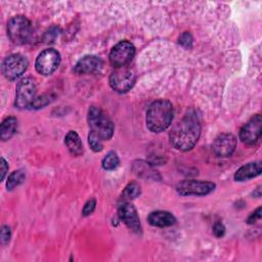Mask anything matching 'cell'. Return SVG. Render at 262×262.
<instances>
[{
	"label": "cell",
	"instance_id": "cell-21",
	"mask_svg": "<svg viewBox=\"0 0 262 262\" xmlns=\"http://www.w3.org/2000/svg\"><path fill=\"white\" fill-rule=\"evenodd\" d=\"M139 194H140L139 184L136 182H131L125 187L121 199H122V201H130V200L135 199Z\"/></svg>",
	"mask_w": 262,
	"mask_h": 262
},
{
	"label": "cell",
	"instance_id": "cell-4",
	"mask_svg": "<svg viewBox=\"0 0 262 262\" xmlns=\"http://www.w3.org/2000/svg\"><path fill=\"white\" fill-rule=\"evenodd\" d=\"M7 35L14 44H25L32 35L31 21L24 15H16L9 19L7 24Z\"/></svg>",
	"mask_w": 262,
	"mask_h": 262
},
{
	"label": "cell",
	"instance_id": "cell-15",
	"mask_svg": "<svg viewBox=\"0 0 262 262\" xmlns=\"http://www.w3.org/2000/svg\"><path fill=\"white\" fill-rule=\"evenodd\" d=\"M261 163L258 162H252L248 163L244 166H242L234 174V180L235 181H247L254 177H257L261 174Z\"/></svg>",
	"mask_w": 262,
	"mask_h": 262
},
{
	"label": "cell",
	"instance_id": "cell-20",
	"mask_svg": "<svg viewBox=\"0 0 262 262\" xmlns=\"http://www.w3.org/2000/svg\"><path fill=\"white\" fill-rule=\"evenodd\" d=\"M119 163H120V160H119V157L118 155L115 152V151H108L104 158L102 159V168L104 170H107V171H111V170H115L118 166H119Z\"/></svg>",
	"mask_w": 262,
	"mask_h": 262
},
{
	"label": "cell",
	"instance_id": "cell-28",
	"mask_svg": "<svg viewBox=\"0 0 262 262\" xmlns=\"http://www.w3.org/2000/svg\"><path fill=\"white\" fill-rule=\"evenodd\" d=\"M213 233L216 237H222L225 233V226L221 222H216L213 226Z\"/></svg>",
	"mask_w": 262,
	"mask_h": 262
},
{
	"label": "cell",
	"instance_id": "cell-14",
	"mask_svg": "<svg viewBox=\"0 0 262 262\" xmlns=\"http://www.w3.org/2000/svg\"><path fill=\"white\" fill-rule=\"evenodd\" d=\"M102 64L103 62L100 57L96 55H85L77 61L74 71L77 74H92L99 72Z\"/></svg>",
	"mask_w": 262,
	"mask_h": 262
},
{
	"label": "cell",
	"instance_id": "cell-22",
	"mask_svg": "<svg viewBox=\"0 0 262 262\" xmlns=\"http://www.w3.org/2000/svg\"><path fill=\"white\" fill-rule=\"evenodd\" d=\"M88 143L93 151L98 152V151H101L103 148L102 139L92 131H90L88 134Z\"/></svg>",
	"mask_w": 262,
	"mask_h": 262
},
{
	"label": "cell",
	"instance_id": "cell-8",
	"mask_svg": "<svg viewBox=\"0 0 262 262\" xmlns=\"http://www.w3.org/2000/svg\"><path fill=\"white\" fill-rule=\"evenodd\" d=\"M60 63V54L53 48H48L39 53L36 58V71L44 76L51 75Z\"/></svg>",
	"mask_w": 262,
	"mask_h": 262
},
{
	"label": "cell",
	"instance_id": "cell-11",
	"mask_svg": "<svg viewBox=\"0 0 262 262\" xmlns=\"http://www.w3.org/2000/svg\"><path fill=\"white\" fill-rule=\"evenodd\" d=\"M118 216L133 232L141 233V223L135 207L129 201H121L118 207Z\"/></svg>",
	"mask_w": 262,
	"mask_h": 262
},
{
	"label": "cell",
	"instance_id": "cell-9",
	"mask_svg": "<svg viewBox=\"0 0 262 262\" xmlns=\"http://www.w3.org/2000/svg\"><path fill=\"white\" fill-rule=\"evenodd\" d=\"M214 189L215 183L193 179L182 180L176 185V190L180 195H206Z\"/></svg>",
	"mask_w": 262,
	"mask_h": 262
},
{
	"label": "cell",
	"instance_id": "cell-24",
	"mask_svg": "<svg viewBox=\"0 0 262 262\" xmlns=\"http://www.w3.org/2000/svg\"><path fill=\"white\" fill-rule=\"evenodd\" d=\"M95 205H96V202L95 200H89L85 205H84V208L82 210V215L83 216H88L90 214L93 213V211L95 210Z\"/></svg>",
	"mask_w": 262,
	"mask_h": 262
},
{
	"label": "cell",
	"instance_id": "cell-3",
	"mask_svg": "<svg viewBox=\"0 0 262 262\" xmlns=\"http://www.w3.org/2000/svg\"><path fill=\"white\" fill-rule=\"evenodd\" d=\"M88 125L90 131L98 135L102 140H110L114 134V123L107 115L97 106H90L88 110Z\"/></svg>",
	"mask_w": 262,
	"mask_h": 262
},
{
	"label": "cell",
	"instance_id": "cell-18",
	"mask_svg": "<svg viewBox=\"0 0 262 262\" xmlns=\"http://www.w3.org/2000/svg\"><path fill=\"white\" fill-rule=\"evenodd\" d=\"M17 130V119L15 117H7L0 126V138L2 141L10 139Z\"/></svg>",
	"mask_w": 262,
	"mask_h": 262
},
{
	"label": "cell",
	"instance_id": "cell-30",
	"mask_svg": "<svg viewBox=\"0 0 262 262\" xmlns=\"http://www.w3.org/2000/svg\"><path fill=\"white\" fill-rule=\"evenodd\" d=\"M7 171H8V164L4 158H1V180L4 179Z\"/></svg>",
	"mask_w": 262,
	"mask_h": 262
},
{
	"label": "cell",
	"instance_id": "cell-1",
	"mask_svg": "<svg viewBox=\"0 0 262 262\" xmlns=\"http://www.w3.org/2000/svg\"><path fill=\"white\" fill-rule=\"evenodd\" d=\"M201 135V122L194 111H189L171 129L169 137L172 145L182 151L190 150Z\"/></svg>",
	"mask_w": 262,
	"mask_h": 262
},
{
	"label": "cell",
	"instance_id": "cell-12",
	"mask_svg": "<svg viewBox=\"0 0 262 262\" xmlns=\"http://www.w3.org/2000/svg\"><path fill=\"white\" fill-rule=\"evenodd\" d=\"M261 127H262V118L261 115H255L251 118L239 131V139L242 142L248 145L255 144L261 136Z\"/></svg>",
	"mask_w": 262,
	"mask_h": 262
},
{
	"label": "cell",
	"instance_id": "cell-5",
	"mask_svg": "<svg viewBox=\"0 0 262 262\" xmlns=\"http://www.w3.org/2000/svg\"><path fill=\"white\" fill-rule=\"evenodd\" d=\"M36 91L37 87L35 81L30 78L21 79L16 85V92H15V107L19 110L28 108L32 106L34 100L36 99Z\"/></svg>",
	"mask_w": 262,
	"mask_h": 262
},
{
	"label": "cell",
	"instance_id": "cell-13",
	"mask_svg": "<svg viewBox=\"0 0 262 262\" xmlns=\"http://www.w3.org/2000/svg\"><path fill=\"white\" fill-rule=\"evenodd\" d=\"M236 147V138L230 133L219 134L213 142V151L217 157H230Z\"/></svg>",
	"mask_w": 262,
	"mask_h": 262
},
{
	"label": "cell",
	"instance_id": "cell-26",
	"mask_svg": "<svg viewBox=\"0 0 262 262\" xmlns=\"http://www.w3.org/2000/svg\"><path fill=\"white\" fill-rule=\"evenodd\" d=\"M10 235H11L10 227L7 226V225H4L1 229V243H2V245H6L9 242Z\"/></svg>",
	"mask_w": 262,
	"mask_h": 262
},
{
	"label": "cell",
	"instance_id": "cell-16",
	"mask_svg": "<svg viewBox=\"0 0 262 262\" xmlns=\"http://www.w3.org/2000/svg\"><path fill=\"white\" fill-rule=\"evenodd\" d=\"M147 221L150 225L157 227H168L176 222V218L168 211H154L151 212L148 217Z\"/></svg>",
	"mask_w": 262,
	"mask_h": 262
},
{
	"label": "cell",
	"instance_id": "cell-2",
	"mask_svg": "<svg viewBox=\"0 0 262 262\" xmlns=\"http://www.w3.org/2000/svg\"><path fill=\"white\" fill-rule=\"evenodd\" d=\"M146 127L155 133L166 130L173 120V105L169 100L154 101L146 112Z\"/></svg>",
	"mask_w": 262,
	"mask_h": 262
},
{
	"label": "cell",
	"instance_id": "cell-23",
	"mask_svg": "<svg viewBox=\"0 0 262 262\" xmlns=\"http://www.w3.org/2000/svg\"><path fill=\"white\" fill-rule=\"evenodd\" d=\"M179 43L185 48H191L192 46V36L189 32H184L179 37Z\"/></svg>",
	"mask_w": 262,
	"mask_h": 262
},
{
	"label": "cell",
	"instance_id": "cell-19",
	"mask_svg": "<svg viewBox=\"0 0 262 262\" xmlns=\"http://www.w3.org/2000/svg\"><path fill=\"white\" fill-rule=\"evenodd\" d=\"M26 179V173L24 170H16L13 171L7 178L6 187L8 190H12L19 184H21Z\"/></svg>",
	"mask_w": 262,
	"mask_h": 262
},
{
	"label": "cell",
	"instance_id": "cell-6",
	"mask_svg": "<svg viewBox=\"0 0 262 262\" xmlns=\"http://www.w3.org/2000/svg\"><path fill=\"white\" fill-rule=\"evenodd\" d=\"M29 66L28 59L18 53L8 55L2 62V74L10 81L18 79Z\"/></svg>",
	"mask_w": 262,
	"mask_h": 262
},
{
	"label": "cell",
	"instance_id": "cell-10",
	"mask_svg": "<svg viewBox=\"0 0 262 262\" xmlns=\"http://www.w3.org/2000/svg\"><path fill=\"white\" fill-rule=\"evenodd\" d=\"M135 83V74L128 68H118L110 76L111 87L119 92L125 93L129 91Z\"/></svg>",
	"mask_w": 262,
	"mask_h": 262
},
{
	"label": "cell",
	"instance_id": "cell-29",
	"mask_svg": "<svg viewBox=\"0 0 262 262\" xmlns=\"http://www.w3.org/2000/svg\"><path fill=\"white\" fill-rule=\"evenodd\" d=\"M54 36V37H56L57 35H58V29L57 28H51L46 34H45V40H46V42H52V38H51V36Z\"/></svg>",
	"mask_w": 262,
	"mask_h": 262
},
{
	"label": "cell",
	"instance_id": "cell-7",
	"mask_svg": "<svg viewBox=\"0 0 262 262\" xmlns=\"http://www.w3.org/2000/svg\"><path fill=\"white\" fill-rule=\"evenodd\" d=\"M135 55L134 45L127 41H120L116 44L110 52V61L116 69L123 68L128 64Z\"/></svg>",
	"mask_w": 262,
	"mask_h": 262
},
{
	"label": "cell",
	"instance_id": "cell-25",
	"mask_svg": "<svg viewBox=\"0 0 262 262\" xmlns=\"http://www.w3.org/2000/svg\"><path fill=\"white\" fill-rule=\"evenodd\" d=\"M49 98L47 95H42L38 98H36L32 104V107H35V108H40V107H43L45 106L48 102H49Z\"/></svg>",
	"mask_w": 262,
	"mask_h": 262
},
{
	"label": "cell",
	"instance_id": "cell-17",
	"mask_svg": "<svg viewBox=\"0 0 262 262\" xmlns=\"http://www.w3.org/2000/svg\"><path fill=\"white\" fill-rule=\"evenodd\" d=\"M64 143L69 149V151L75 156L79 157L83 154V143L81 141L80 136L76 131H69L64 137Z\"/></svg>",
	"mask_w": 262,
	"mask_h": 262
},
{
	"label": "cell",
	"instance_id": "cell-27",
	"mask_svg": "<svg viewBox=\"0 0 262 262\" xmlns=\"http://www.w3.org/2000/svg\"><path fill=\"white\" fill-rule=\"evenodd\" d=\"M261 219V207L257 208L254 212L251 213V215L248 217L247 219V223L249 224H254L255 222H257L258 220Z\"/></svg>",
	"mask_w": 262,
	"mask_h": 262
}]
</instances>
